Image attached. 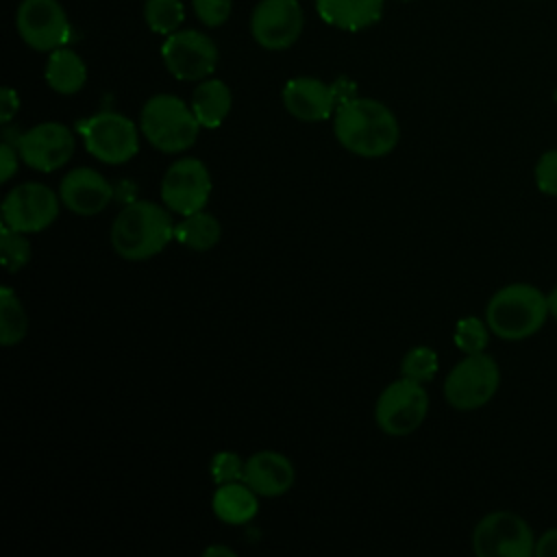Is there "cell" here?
<instances>
[{"label": "cell", "instance_id": "3", "mask_svg": "<svg viewBox=\"0 0 557 557\" xmlns=\"http://www.w3.org/2000/svg\"><path fill=\"white\" fill-rule=\"evenodd\" d=\"M548 315V296L529 283L500 287L485 307V322L490 331L507 342L535 335Z\"/></svg>", "mask_w": 557, "mask_h": 557}, {"label": "cell", "instance_id": "34", "mask_svg": "<svg viewBox=\"0 0 557 557\" xmlns=\"http://www.w3.org/2000/svg\"><path fill=\"white\" fill-rule=\"evenodd\" d=\"M333 91H335L337 104H342V102L355 98V85H352L348 78H337V81L333 83Z\"/></svg>", "mask_w": 557, "mask_h": 557}, {"label": "cell", "instance_id": "10", "mask_svg": "<svg viewBox=\"0 0 557 557\" xmlns=\"http://www.w3.org/2000/svg\"><path fill=\"white\" fill-rule=\"evenodd\" d=\"M161 59L178 81H205L218 65V48L196 28H178L161 44Z\"/></svg>", "mask_w": 557, "mask_h": 557}, {"label": "cell", "instance_id": "9", "mask_svg": "<svg viewBox=\"0 0 557 557\" xmlns=\"http://www.w3.org/2000/svg\"><path fill=\"white\" fill-rule=\"evenodd\" d=\"M15 28L20 39L37 52H52L72 39V24L59 0H22Z\"/></svg>", "mask_w": 557, "mask_h": 557}, {"label": "cell", "instance_id": "18", "mask_svg": "<svg viewBox=\"0 0 557 557\" xmlns=\"http://www.w3.org/2000/svg\"><path fill=\"white\" fill-rule=\"evenodd\" d=\"M322 22L339 30H363L383 15L385 0H313Z\"/></svg>", "mask_w": 557, "mask_h": 557}, {"label": "cell", "instance_id": "27", "mask_svg": "<svg viewBox=\"0 0 557 557\" xmlns=\"http://www.w3.org/2000/svg\"><path fill=\"white\" fill-rule=\"evenodd\" d=\"M490 342V326L487 322L470 315L457 322L455 326V344L461 352L472 355V352H483Z\"/></svg>", "mask_w": 557, "mask_h": 557}, {"label": "cell", "instance_id": "33", "mask_svg": "<svg viewBox=\"0 0 557 557\" xmlns=\"http://www.w3.org/2000/svg\"><path fill=\"white\" fill-rule=\"evenodd\" d=\"M535 557H557V529H548L535 540Z\"/></svg>", "mask_w": 557, "mask_h": 557}, {"label": "cell", "instance_id": "32", "mask_svg": "<svg viewBox=\"0 0 557 557\" xmlns=\"http://www.w3.org/2000/svg\"><path fill=\"white\" fill-rule=\"evenodd\" d=\"M0 183H7L17 170V152L7 141L0 146Z\"/></svg>", "mask_w": 557, "mask_h": 557}, {"label": "cell", "instance_id": "1", "mask_svg": "<svg viewBox=\"0 0 557 557\" xmlns=\"http://www.w3.org/2000/svg\"><path fill=\"white\" fill-rule=\"evenodd\" d=\"M333 133L348 152L366 159L385 157L400 139V126L392 109L374 98L359 96L337 104Z\"/></svg>", "mask_w": 557, "mask_h": 557}, {"label": "cell", "instance_id": "20", "mask_svg": "<svg viewBox=\"0 0 557 557\" xmlns=\"http://www.w3.org/2000/svg\"><path fill=\"white\" fill-rule=\"evenodd\" d=\"M44 78L52 91L72 96L87 83V65L72 48L63 46L48 54Z\"/></svg>", "mask_w": 557, "mask_h": 557}, {"label": "cell", "instance_id": "6", "mask_svg": "<svg viewBox=\"0 0 557 557\" xmlns=\"http://www.w3.org/2000/svg\"><path fill=\"white\" fill-rule=\"evenodd\" d=\"M429 394L422 383L400 376L392 381L376 398L374 420L376 426L392 437L413 433L426 418Z\"/></svg>", "mask_w": 557, "mask_h": 557}, {"label": "cell", "instance_id": "26", "mask_svg": "<svg viewBox=\"0 0 557 557\" xmlns=\"http://www.w3.org/2000/svg\"><path fill=\"white\" fill-rule=\"evenodd\" d=\"M0 252H2V265L7 272H17L30 261V242L24 237V233L13 231L4 226L0 231Z\"/></svg>", "mask_w": 557, "mask_h": 557}, {"label": "cell", "instance_id": "5", "mask_svg": "<svg viewBox=\"0 0 557 557\" xmlns=\"http://www.w3.org/2000/svg\"><path fill=\"white\" fill-rule=\"evenodd\" d=\"M500 385V370L494 357L483 352L466 355L444 381V398L459 411H472L487 405Z\"/></svg>", "mask_w": 557, "mask_h": 557}, {"label": "cell", "instance_id": "7", "mask_svg": "<svg viewBox=\"0 0 557 557\" xmlns=\"http://www.w3.org/2000/svg\"><path fill=\"white\" fill-rule=\"evenodd\" d=\"M472 550L479 557H531L535 555V535L522 516L492 511L476 522Z\"/></svg>", "mask_w": 557, "mask_h": 557}, {"label": "cell", "instance_id": "36", "mask_svg": "<svg viewBox=\"0 0 557 557\" xmlns=\"http://www.w3.org/2000/svg\"><path fill=\"white\" fill-rule=\"evenodd\" d=\"M202 555L213 557V555H235V553H233L228 546H209V548H205Z\"/></svg>", "mask_w": 557, "mask_h": 557}, {"label": "cell", "instance_id": "21", "mask_svg": "<svg viewBox=\"0 0 557 557\" xmlns=\"http://www.w3.org/2000/svg\"><path fill=\"white\" fill-rule=\"evenodd\" d=\"M191 111L202 128H218L233 104L231 89L220 78H205L191 94Z\"/></svg>", "mask_w": 557, "mask_h": 557}, {"label": "cell", "instance_id": "29", "mask_svg": "<svg viewBox=\"0 0 557 557\" xmlns=\"http://www.w3.org/2000/svg\"><path fill=\"white\" fill-rule=\"evenodd\" d=\"M194 15L209 28L222 26L233 9V0H191Z\"/></svg>", "mask_w": 557, "mask_h": 557}, {"label": "cell", "instance_id": "11", "mask_svg": "<svg viewBox=\"0 0 557 557\" xmlns=\"http://www.w3.org/2000/svg\"><path fill=\"white\" fill-rule=\"evenodd\" d=\"M209 196L211 174L200 159L183 157L165 170L161 181V200L170 211L191 215L205 209Z\"/></svg>", "mask_w": 557, "mask_h": 557}, {"label": "cell", "instance_id": "37", "mask_svg": "<svg viewBox=\"0 0 557 557\" xmlns=\"http://www.w3.org/2000/svg\"><path fill=\"white\" fill-rule=\"evenodd\" d=\"M555 102H557V87H555Z\"/></svg>", "mask_w": 557, "mask_h": 557}, {"label": "cell", "instance_id": "19", "mask_svg": "<svg viewBox=\"0 0 557 557\" xmlns=\"http://www.w3.org/2000/svg\"><path fill=\"white\" fill-rule=\"evenodd\" d=\"M257 496L259 494L244 481L222 483V485H218V490L211 498L213 513L226 524H244V522L252 520L259 511Z\"/></svg>", "mask_w": 557, "mask_h": 557}, {"label": "cell", "instance_id": "2", "mask_svg": "<svg viewBox=\"0 0 557 557\" xmlns=\"http://www.w3.org/2000/svg\"><path fill=\"white\" fill-rule=\"evenodd\" d=\"M172 215L150 202L126 205L111 224V246L126 261H144L159 255L174 237Z\"/></svg>", "mask_w": 557, "mask_h": 557}, {"label": "cell", "instance_id": "17", "mask_svg": "<svg viewBox=\"0 0 557 557\" xmlns=\"http://www.w3.org/2000/svg\"><path fill=\"white\" fill-rule=\"evenodd\" d=\"M244 483H248L259 496L274 498L285 492L296 481L294 463L276 450H259L244 461Z\"/></svg>", "mask_w": 557, "mask_h": 557}, {"label": "cell", "instance_id": "12", "mask_svg": "<svg viewBox=\"0 0 557 557\" xmlns=\"http://www.w3.org/2000/svg\"><path fill=\"white\" fill-rule=\"evenodd\" d=\"M59 215V198L44 183H22L2 200L4 226L20 233H39Z\"/></svg>", "mask_w": 557, "mask_h": 557}, {"label": "cell", "instance_id": "13", "mask_svg": "<svg viewBox=\"0 0 557 557\" xmlns=\"http://www.w3.org/2000/svg\"><path fill=\"white\" fill-rule=\"evenodd\" d=\"M302 26L298 0H259L250 13L252 39L265 50H287L298 41Z\"/></svg>", "mask_w": 557, "mask_h": 557}, {"label": "cell", "instance_id": "22", "mask_svg": "<svg viewBox=\"0 0 557 557\" xmlns=\"http://www.w3.org/2000/svg\"><path fill=\"white\" fill-rule=\"evenodd\" d=\"M222 228L220 222L207 213V211H196L191 215H183V220L174 226V239L191 250H209L220 242Z\"/></svg>", "mask_w": 557, "mask_h": 557}, {"label": "cell", "instance_id": "25", "mask_svg": "<svg viewBox=\"0 0 557 557\" xmlns=\"http://www.w3.org/2000/svg\"><path fill=\"white\" fill-rule=\"evenodd\" d=\"M437 372V352L429 346H413L400 361V374L405 379L426 383Z\"/></svg>", "mask_w": 557, "mask_h": 557}, {"label": "cell", "instance_id": "31", "mask_svg": "<svg viewBox=\"0 0 557 557\" xmlns=\"http://www.w3.org/2000/svg\"><path fill=\"white\" fill-rule=\"evenodd\" d=\"M17 109H20L17 91L11 87H2L0 89V120L11 122V117L17 113Z\"/></svg>", "mask_w": 557, "mask_h": 557}, {"label": "cell", "instance_id": "24", "mask_svg": "<svg viewBox=\"0 0 557 557\" xmlns=\"http://www.w3.org/2000/svg\"><path fill=\"white\" fill-rule=\"evenodd\" d=\"M144 20L157 35H172L185 20V7L181 0H146Z\"/></svg>", "mask_w": 557, "mask_h": 557}, {"label": "cell", "instance_id": "23", "mask_svg": "<svg viewBox=\"0 0 557 557\" xmlns=\"http://www.w3.org/2000/svg\"><path fill=\"white\" fill-rule=\"evenodd\" d=\"M28 315L11 287H0V344L13 346L26 337Z\"/></svg>", "mask_w": 557, "mask_h": 557}, {"label": "cell", "instance_id": "16", "mask_svg": "<svg viewBox=\"0 0 557 557\" xmlns=\"http://www.w3.org/2000/svg\"><path fill=\"white\" fill-rule=\"evenodd\" d=\"M283 104L289 115L302 122H320L337 109L333 85L313 76L289 78L283 87Z\"/></svg>", "mask_w": 557, "mask_h": 557}, {"label": "cell", "instance_id": "15", "mask_svg": "<svg viewBox=\"0 0 557 557\" xmlns=\"http://www.w3.org/2000/svg\"><path fill=\"white\" fill-rule=\"evenodd\" d=\"M61 202L78 215L100 213L113 198L111 183L91 168H76L61 178Z\"/></svg>", "mask_w": 557, "mask_h": 557}, {"label": "cell", "instance_id": "8", "mask_svg": "<svg viewBox=\"0 0 557 557\" xmlns=\"http://www.w3.org/2000/svg\"><path fill=\"white\" fill-rule=\"evenodd\" d=\"M85 148L102 163L120 165L139 150V133L131 117L115 111H100L81 124Z\"/></svg>", "mask_w": 557, "mask_h": 557}, {"label": "cell", "instance_id": "14", "mask_svg": "<svg viewBox=\"0 0 557 557\" xmlns=\"http://www.w3.org/2000/svg\"><path fill=\"white\" fill-rule=\"evenodd\" d=\"M17 150L26 165L39 172H52L70 161L74 135L61 122H41L20 135Z\"/></svg>", "mask_w": 557, "mask_h": 557}, {"label": "cell", "instance_id": "28", "mask_svg": "<svg viewBox=\"0 0 557 557\" xmlns=\"http://www.w3.org/2000/svg\"><path fill=\"white\" fill-rule=\"evenodd\" d=\"M209 472L218 485L242 481L244 479V461L237 453L220 450L213 455V459L209 463Z\"/></svg>", "mask_w": 557, "mask_h": 557}, {"label": "cell", "instance_id": "35", "mask_svg": "<svg viewBox=\"0 0 557 557\" xmlns=\"http://www.w3.org/2000/svg\"><path fill=\"white\" fill-rule=\"evenodd\" d=\"M548 313H550V318L557 322V285H555L553 292L548 294Z\"/></svg>", "mask_w": 557, "mask_h": 557}, {"label": "cell", "instance_id": "30", "mask_svg": "<svg viewBox=\"0 0 557 557\" xmlns=\"http://www.w3.org/2000/svg\"><path fill=\"white\" fill-rule=\"evenodd\" d=\"M535 176V185L542 194L546 196H557V148L555 150H546L533 170Z\"/></svg>", "mask_w": 557, "mask_h": 557}, {"label": "cell", "instance_id": "4", "mask_svg": "<svg viewBox=\"0 0 557 557\" xmlns=\"http://www.w3.org/2000/svg\"><path fill=\"white\" fill-rule=\"evenodd\" d=\"M200 122L191 104L172 94L150 96L139 113V131L161 152H183L194 146Z\"/></svg>", "mask_w": 557, "mask_h": 557}]
</instances>
